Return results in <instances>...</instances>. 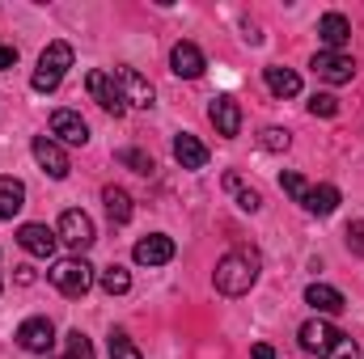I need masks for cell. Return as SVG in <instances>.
Masks as SVG:
<instances>
[{"label": "cell", "instance_id": "obj_8", "mask_svg": "<svg viewBox=\"0 0 364 359\" xmlns=\"http://www.w3.org/2000/svg\"><path fill=\"white\" fill-rule=\"evenodd\" d=\"M51 343H55V326H51L47 317H30V321H21V330H17V347H21V351H30V355H47Z\"/></svg>", "mask_w": 364, "mask_h": 359}, {"label": "cell", "instance_id": "obj_10", "mask_svg": "<svg viewBox=\"0 0 364 359\" xmlns=\"http://www.w3.org/2000/svg\"><path fill=\"white\" fill-rule=\"evenodd\" d=\"M30 148H34V161L43 165V174H51L55 182L68 178V170H73V165H68L64 148H60V144H55L51 136H34V144H30Z\"/></svg>", "mask_w": 364, "mask_h": 359}, {"label": "cell", "instance_id": "obj_12", "mask_svg": "<svg viewBox=\"0 0 364 359\" xmlns=\"http://www.w3.org/2000/svg\"><path fill=\"white\" fill-rule=\"evenodd\" d=\"M114 81H119L127 106H136V110H149V106H153V85H149L136 68H114Z\"/></svg>", "mask_w": 364, "mask_h": 359}, {"label": "cell", "instance_id": "obj_13", "mask_svg": "<svg viewBox=\"0 0 364 359\" xmlns=\"http://www.w3.org/2000/svg\"><path fill=\"white\" fill-rule=\"evenodd\" d=\"M203 68H208V60H203V51L195 43H174V51H170V72L174 77L195 81V77H203Z\"/></svg>", "mask_w": 364, "mask_h": 359}, {"label": "cell", "instance_id": "obj_28", "mask_svg": "<svg viewBox=\"0 0 364 359\" xmlns=\"http://www.w3.org/2000/svg\"><path fill=\"white\" fill-rule=\"evenodd\" d=\"M279 186H284L296 203H305V194H309V186H305V178H301L296 170H284V174H279Z\"/></svg>", "mask_w": 364, "mask_h": 359}, {"label": "cell", "instance_id": "obj_34", "mask_svg": "<svg viewBox=\"0 0 364 359\" xmlns=\"http://www.w3.org/2000/svg\"><path fill=\"white\" fill-rule=\"evenodd\" d=\"M250 355H255V359H275V351H272V347H267V343H259V347H255Z\"/></svg>", "mask_w": 364, "mask_h": 359}, {"label": "cell", "instance_id": "obj_5", "mask_svg": "<svg viewBox=\"0 0 364 359\" xmlns=\"http://www.w3.org/2000/svg\"><path fill=\"white\" fill-rule=\"evenodd\" d=\"M85 89H90V97L106 110V114H123L127 110V101H123V89H119V81H114V72H102V68H93L90 77H85Z\"/></svg>", "mask_w": 364, "mask_h": 359}, {"label": "cell", "instance_id": "obj_32", "mask_svg": "<svg viewBox=\"0 0 364 359\" xmlns=\"http://www.w3.org/2000/svg\"><path fill=\"white\" fill-rule=\"evenodd\" d=\"M348 245H352L356 254H364V220H352V224H348Z\"/></svg>", "mask_w": 364, "mask_h": 359}, {"label": "cell", "instance_id": "obj_4", "mask_svg": "<svg viewBox=\"0 0 364 359\" xmlns=\"http://www.w3.org/2000/svg\"><path fill=\"white\" fill-rule=\"evenodd\" d=\"M55 237H60L68 250H77V258H81L93 241H97V228H93V220L81 211V207H68V211L60 216V228H55Z\"/></svg>", "mask_w": 364, "mask_h": 359}, {"label": "cell", "instance_id": "obj_16", "mask_svg": "<svg viewBox=\"0 0 364 359\" xmlns=\"http://www.w3.org/2000/svg\"><path fill=\"white\" fill-rule=\"evenodd\" d=\"M174 161H178L182 170H203V165H208V148L199 144V136L178 131V136H174Z\"/></svg>", "mask_w": 364, "mask_h": 359}, {"label": "cell", "instance_id": "obj_14", "mask_svg": "<svg viewBox=\"0 0 364 359\" xmlns=\"http://www.w3.org/2000/svg\"><path fill=\"white\" fill-rule=\"evenodd\" d=\"M335 343H339V330H335V326H326V321H318V317L301 326V347H305L309 355H322V359H326Z\"/></svg>", "mask_w": 364, "mask_h": 359}, {"label": "cell", "instance_id": "obj_30", "mask_svg": "<svg viewBox=\"0 0 364 359\" xmlns=\"http://www.w3.org/2000/svg\"><path fill=\"white\" fill-rule=\"evenodd\" d=\"M68 359H93V343L81 334V330L68 334Z\"/></svg>", "mask_w": 364, "mask_h": 359}, {"label": "cell", "instance_id": "obj_31", "mask_svg": "<svg viewBox=\"0 0 364 359\" xmlns=\"http://www.w3.org/2000/svg\"><path fill=\"white\" fill-rule=\"evenodd\" d=\"M326 359H360V343L356 338H348V334H339V343L331 347V355Z\"/></svg>", "mask_w": 364, "mask_h": 359}, {"label": "cell", "instance_id": "obj_11", "mask_svg": "<svg viewBox=\"0 0 364 359\" xmlns=\"http://www.w3.org/2000/svg\"><path fill=\"white\" fill-rule=\"evenodd\" d=\"M132 254H136V263H140V267H166V263L174 258V237H166V233L140 237Z\"/></svg>", "mask_w": 364, "mask_h": 359}, {"label": "cell", "instance_id": "obj_24", "mask_svg": "<svg viewBox=\"0 0 364 359\" xmlns=\"http://www.w3.org/2000/svg\"><path fill=\"white\" fill-rule=\"evenodd\" d=\"M97 283H102V292H106V296H123V292H132V275L119 267V263L102 270V275H97Z\"/></svg>", "mask_w": 364, "mask_h": 359}, {"label": "cell", "instance_id": "obj_2", "mask_svg": "<svg viewBox=\"0 0 364 359\" xmlns=\"http://www.w3.org/2000/svg\"><path fill=\"white\" fill-rule=\"evenodd\" d=\"M68 68H73V47H68V43H47V51L38 55V68H34V77H30V89L34 93H55L60 81L68 77Z\"/></svg>", "mask_w": 364, "mask_h": 359}, {"label": "cell", "instance_id": "obj_26", "mask_svg": "<svg viewBox=\"0 0 364 359\" xmlns=\"http://www.w3.org/2000/svg\"><path fill=\"white\" fill-rule=\"evenodd\" d=\"M309 114L335 118V114H339V97H335V93H314V97H309Z\"/></svg>", "mask_w": 364, "mask_h": 359}, {"label": "cell", "instance_id": "obj_23", "mask_svg": "<svg viewBox=\"0 0 364 359\" xmlns=\"http://www.w3.org/2000/svg\"><path fill=\"white\" fill-rule=\"evenodd\" d=\"M225 186L237 194V207H242V211H259V207H263V194H259L255 186H242L237 174H225Z\"/></svg>", "mask_w": 364, "mask_h": 359}, {"label": "cell", "instance_id": "obj_27", "mask_svg": "<svg viewBox=\"0 0 364 359\" xmlns=\"http://www.w3.org/2000/svg\"><path fill=\"white\" fill-rule=\"evenodd\" d=\"M110 359H144V355L136 351V343H132L123 330H114V334H110Z\"/></svg>", "mask_w": 364, "mask_h": 359}, {"label": "cell", "instance_id": "obj_18", "mask_svg": "<svg viewBox=\"0 0 364 359\" xmlns=\"http://www.w3.org/2000/svg\"><path fill=\"white\" fill-rule=\"evenodd\" d=\"M305 304H314L318 313H339L348 300H343V292L331 287V283H309V287H305Z\"/></svg>", "mask_w": 364, "mask_h": 359}, {"label": "cell", "instance_id": "obj_35", "mask_svg": "<svg viewBox=\"0 0 364 359\" xmlns=\"http://www.w3.org/2000/svg\"><path fill=\"white\" fill-rule=\"evenodd\" d=\"M17 283H34V267H17Z\"/></svg>", "mask_w": 364, "mask_h": 359}, {"label": "cell", "instance_id": "obj_25", "mask_svg": "<svg viewBox=\"0 0 364 359\" xmlns=\"http://www.w3.org/2000/svg\"><path fill=\"white\" fill-rule=\"evenodd\" d=\"M119 165H127L132 174H144V178L157 170V161L149 153H140V148H119Z\"/></svg>", "mask_w": 364, "mask_h": 359}, {"label": "cell", "instance_id": "obj_15", "mask_svg": "<svg viewBox=\"0 0 364 359\" xmlns=\"http://www.w3.org/2000/svg\"><path fill=\"white\" fill-rule=\"evenodd\" d=\"M17 241H21L26 254H34V258H51L60 237H55L47 224H21V228H17Z\"/></svg>", "mask_w": 364, "mask_h": 359}, {"label": "cell", "instance_id": "obj_21", "mask_svg": "<svg viewBox=\"0 0 364 359\" xmlns=\"http://www.w3.org/2000/svg\"><path fill=\"white\" fill-rule=\"evenodd\" d=\"M102 203H106L110 224H127V220H132V194H127L123 186H106V190H102Z\"/></svg>", "mask_w": 364, "mask_h": 359}, {"label": "cell", "instance_id": "obj_19", "mask_svg": "<svg viewBox=\"0 0 364 359\" xmlns=\"http://www.w3.org/2000/svg\"><path fill=\"white\" fill-rule=\"evenodd\" d=\"M26 207V186L9 174H0V220H13Z\"/></svg>", "mask_w": 364, "mask_h": 359}, {"label": "cell", "instance_id": "obj_29", "mask_svg": "<svg viewBox=\"0 0 364 359\" xmlns=\"http://www.w3.org/2000/svg\"><path fill=\"white\" fill-rule=\"evenodd\" d=\"M288 144H292V136H288L284 127H267V131H263V148H267V153H288Z\"/></svg>", "mask_w": 364, "mask_h": 359}, {"label": "cell", "instance_id": "obj_20", "mask_svg": "<svg viewBox=\"0 0 364 359\" xmlns=\"http://www.w3.org/2000/svg\"><path fill=\"white\" fill-rule=\"evenodd\" d=\"M263 81H267V89H272L275 97H296V93H301V77H296L292 68H279V64L263 68Z\"/></svg>", "mask_w": 364, "mask_h": 359}, {"label": "cell", "instance_id": "obj_22", "mask_svg": "<svg viewBox=\"0 0 364 359\" xmlns=\"http://www.w3.org/2000/svg\"><path fill=\"white\" fill-rule=\"evenodd\" d=\"M339 207V190L335 186H309V194H305V211H314V216H331Z\"/></svg>", "mask_w": 364, "mask_h": 359}, {"label": "cell", "instance_id": "obj_9", "mask_svg": "<svg viewBox=\"0 0 364 359\" xmlns=\"http://www.w3.org/2000/svg\"><path fill=\"white\" fill-rule=\"evenodd\" d=\"M208 118H212V127H216L225 140H233V136L242 131V106H237V97H229V93L212 97V106H208Z\"/></svg>", "mask_w": 364, "mask_h": 359}, {"label": "cell", "instance_id": "obj_7", "mask_svg": "<svg viewBox=\"0 0 364 359\" xmlns=\"http://www.w3.org/2000/svg\"><path fill=\"white\" fill-rule=\"evenodd\" d=\"M51 136H55L60 144L85 148V144H90V123H85L77 110H55V114H51Z\"/></svg>", "mask_w": 364, "mask_h": 359}, {"label": "cell", "instance_id": "obj_6", "mask_svg": "<svg viewBox=\"0 0 364 359\" xmlns=\"http://www.w3.org/2000/svg\"><path fill=\"white\" fill-rule=\"evenodd\" d=\"M314 72H318V81H326V85H348V81L356 77V64H352V55H343V51H318V55H314Z\"/></svg>", "mask_w": 364, "mask_h": 359}, {"label": "cell", "instance_id": "obj_36", "mask_svg": "<svg viewBox=\"0 0 364 359\" xmlns=\"http://www.w3.org/2000/svg\"><path fill=\"white\" fill-rule=\"evenodd\" d=\"M47 359H51V355H47Z\"/></svg>", "mask_w": 364, "mask_h": 359}, {"label": "cell", "instance_id": "obj_33", "mask_svg": "<svg viewBox=\"0 0 364 359\" xmlns=\"http://www.w3.org/2000/svg\"><path fill=\"white\" fill-rule=\"evenodd\" d=\"M13 64H17V47L0 43V68H13Z\"/></svg>", "mask_w": 364, "mask_h": 359}, {"label": "cell", "instance_id": "obj_3", "mask_svg": "<svg viewBox=\"0 0 364 359\" xmlns=\"http://www.w3.org/2000/svg\"><path fill=\"white\" fill-rule=\"evenodd\" d=\"M47 275H51V283H55L64 296H73V300L85 296V292L93 287V267L85 263V258H60Z\"/></svg>", "mask_w": 364, "mask_h": 359}, {"label": "cell", "instance_id": "obj_17", "mask_svg": "<svg viewBox=\"0 0 364 359\" xmlns=\"http://www.w3.org/2000/svg\"><path fill=\"white\" fill-rule=\"evenodd\" d=\"M318 38L326 43V51H343V43L352 38V21H348L343 13H326V17L318 21Z\"/></svg>", "mask_w": 364, "mask_h": 359}, {"label": "cell", "instance_id": "obj_1", "mask_svg": "<svg viewBox=\"0 0 364 359\" xmlns=\"http://www.w3.org/2000/svg\"><path fill=\"white\" fill-rule=\"evenodd\" d=\"M255 279H259V254L255 250H233L212 270V283L220 296H246L255 287Z\"/></svg>", "mask_w": 364, "mask_h": 359}]
</instances>
